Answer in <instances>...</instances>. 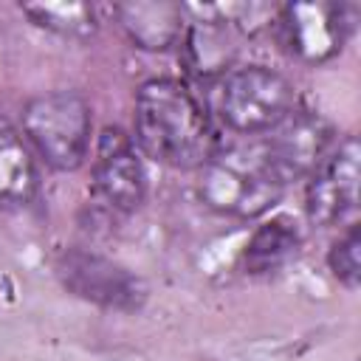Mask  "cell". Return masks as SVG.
Instances as JSON below:
<instances>
[{
    "label": "cell",
    "instance_id": "6da1fadb",
    "mask_svg": "<svg viewBox=\"0 0 361 361\" xmlns=\"http://www.w3.org/2000/svg\"><path fill=\"white\" fill-rule=\"evenodd\" d=\"M133 133L144 155L175 169H200L220 147L200 99L166 76L138 87Z\"/></svg>",
    "mask_w": 361,
    "mask_h": 361
},
{
    "label": "cell",
    "instance_id": "7a4b0ae2",
    "mask_svg": "<svg viewBox=\"0 0 361 361\" xmlns=\"http://www.w3.org/2000/svg\"><path fill=\"white\" fill-rule=\"evenodd\" d=\"M285 192V183L274 172L262 141L217 147L214 155L200 166L197 195L200 200L234 217L265 214Z\"/></svg>",
    "mask_w": 361,
    "mask_h": 361
},
{
    "label": "cell",
    "instance_id": "3957f363",
    "mask_svg": "<svg viewBox=\"0 0 361 361\" xmlns=\"http://www.w3.org/2000/svg\"><path fill=\"white\" fill-rule=\"evenodd\" d=\"M90 104L76 90L34 96L23 110V133L51 169L73 172L90 149Z\"/></svg>",
    "mask_w": 361,
    "mask_h": 361
},
{
    "label": "cell",
    "instance_id": "277c9868",
    "mask_svg": "<svg viewBox=\"0 0 361 361\" xmlns=\"http://www.w3.org/2000/svg\"><path fill=\"white\" fill-rule=\"evenodd\" d=\"M296 110L293 85L265 65H245L226 73L217 96V113L234 133H268Z\"/></svg>",
    "mask_w": 361,
    "mask_h": 361
},
{
    "label": "cell",
    "instance_id": "5b68a950",
    "mask_svg": "<svg viewBox=\"0 0 361 361\" xmlns=\"http://www.w3.org/2000/svg\"><path fill=\"white\" fill-rule=\"evenodd\" d=\"M56 276L68 293L104 310L135 313L147 302V285L141 276L87 248H65L56 257Z\"/></svg>",
    "mask_w": 361,
    "mask_h": 361
},
{
    "label": "cell",
    "instance_id": "8992f818",
    "mask_svg": "<svg viewBox=\"0 0 361 361\" xmlns=\"http://www.w3.org/2000/svg\"><path fill=\"white\" fill-rule=\"evenodd\" d=\"M282 45L302 62L319 65L341 54L355 25V6L350 3H288L279 11Z\"/></svg>",
    "mask_w": 361,
    "mask_h": 361
},
{
    "label": "cell",
    "instance_id": "52a82bcc",
    "mask_svg": "<svg viewBox=\"0 0 361 361\" xmlns=\"http://www.w3.org/2000/svg\"><path fill=\"white\" fill-rule=\"evenodd\" d=\"M361 147L355 135L338 141L310 172L305 212L313 226H336L358 206Z\"/></svg>",
    "mask_w": 361,
    "mask_h": 361
},
{
    "label": "cell",
    "instance_id": "ba28073f",
    "mask_svg": "<svg viewBox=\"0 0 361 361\" xmlns=\"http://www.w3.org/2000/svg\"><path fill=\"white\" fill-rule=\"evenodd\" d=\"M330 144H333L330 124L322 116L305 110H293L285 121L268 130V138H262L265 155L285 186L290 180L310 175L319 166V161L330 152Z\"/></svg>",
    "mask_w": 361,
    "mask_h": 361
},
{
    "label": "cell",
    "instance_id": "9c48e42d",
    "mask_svg": "<svg viewBox=\"0 0 361 361\" xmlns=\"http://www.w3.org/2000/svg\"><path fill=\"white\" fill-rule=\"evenodd\" d=\"M93 186L116 212H135L144 203L147 180L133 138L121 127H104L93 155Z\"/></svg>",
    "mask_w": 361,
    "mask_h": 361
},
{
    "label": "cell",
    "instance_id": "30bf717a",
    "mask_svg": "<svg viewBox=\"0 0 361 361\" xmlns=\"http://www.w3.org/2000/svg\"><path fill=\"white\" fill-rule=\"evenodd\" d=\"M121 28L144 51H166L183 37V8L175 3H121Z\"/></svg>",
    "mask_w": 361,
    "mask_h": 361
},
{
    "label": "cell",
    "instance_id": "8fae6325",
    "mask_svg": "<svg viewBox=\"0 0 361 361\" xmlns=\"http://www.w3.org/2000/svg\"><path fill=\"white\" fill-rule=\"evenodd\" d=\"M302 245V231L293 217L276 214L257 226L251 234L245 251H243V268L254 276L259 274H274L282 265H288Z\"/></svg>",
    "mask_w": 361,
    "mask_h": 361
},
{
    "label": "cell",
    "instance_id": "7c38bea8",
    "mask_svg": "<svg viewBox=\"0 0 361 361\" xmlns=\"http://www.w3.org/2000/svg\"><path fill=\"white\" fill-rule=\"evenodd\" d=\"M183 59L192 73L197 76H214L226 71L234 59V39L231 28L223 20H195L189 28H183L180 37Z\"/></svg>",
    "mask_w": 361,
    "mask_h": 361
},
{
    "label": "cell",
    "instance_id": "4fadbf2b",
    "mask_svg": "<svg viewBox=\"0 0 361 361\" xmlns=\"http://www.w3.org/2000/svg\"><path fill=\"white\" fill-rule=\"evenodd\" d=\"M39 178L23 135L0 118V203H28Z\"/></svg>",
    "mask_w": 361,
    "mask_h": 361
},
{
    "label": "cell",
    "instance_id": "5bb4252c",
    "mask_svg": "<svg viewBox=\"0 0 361 361\" xmlns=\"http://www.w3.org/2000/svg\"><path fill=\"white\" fill-rule=\"evenodd\" d=\"M23 11L37 25L65 37H87L96 31V17L87 3H25Z\"/></svg>",
    "mask_w": 361,
    "mask_h": 361
},
{
    "label": "cell",
    "instance_id": "9a60e30c",
    "mask_svg": "<svg viewBox=\"0 0 361 361\" xmlns=\"http://www.w3.org/2000/svg\"><path fill=\"white\" fill-rule=\"evenodd\" d=\"M327 265L333 271V276L355 290L358 282H361V237H358V226H350L333 245H330V254H327Z\"/></svg>",
    "mask_w": 361,
    "mask_h": 361
}]
</instances>
